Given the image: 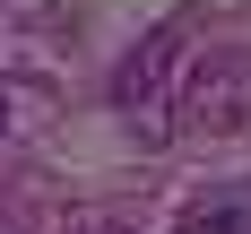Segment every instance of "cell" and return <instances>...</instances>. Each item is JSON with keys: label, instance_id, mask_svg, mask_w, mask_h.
I'll return each instance as SVG.
<instances>
[{"label": "cell", "instance_id": "1", "mask_svg": "<svg viewBox=\"0 0 251 234\" xmlns=\"http://www.w3.org/2000/svg\"><path fill=\"white\" fill-rule=\"evenodd\" d=\"M182 130L200 139H226V130H251V52L243 44H208L182 78Z\"/></svg>", "mask_w": 251, "mask_h": 234}, {"label": "cell", "instance_id": "2", "mask_svg": "<svg viewBox=\"0 0 251 234\" xmlns=\"http://www.w3.org/2000/svg\"><path fill=\"white\" fill-rule=\"evenodd\" d=\"M182 35H191V18H165V26H148L139 44L122 52V70H113V104H156V87H165V70H174V52H182Z\"/></svg>", "mask_w": 251, "mask_h": 234}, {"label": "cell", "instance_id": "3", "mask_svg": "<svg viewBox=\"0 0 251 234\" xmlns=\"http://www.w3.org/2000/svg\"><path fill=\"white\" fill-rule=\"evenodd\" d=\"M182 234H243V208H200Z\"/></svg>", "mask_w": 251, "mask_h": 234}, {"label": "cell", "instance_id": "4", "mask_svg": "<svg viewBox=\"0 0 251 234\" xmlns=\"http://www.w3.org/2000/svg\"><path fill=\"white\" fill-rule=\"evenodd\" d=\"M70 234H130V226H122V217H78Z\"/></svg>", "mask_w": 251, "mask_h": 234}, {"label": "cell", "instance_id": "5", "mask_svg": "<svg viewBox=\"0 0 251 234\" xmlns=\"http://www.w3.org/2000/svg\"><path fill=\"white\" fill-rule=\"evenodd\" d=\"M0 130H9V96H0Z\"/></svg>", "mask_w": 251, "mask_h": 234}]
</instances>
